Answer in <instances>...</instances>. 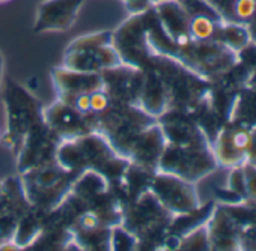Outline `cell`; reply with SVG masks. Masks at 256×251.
<instances>
[{"mask_svg": "<svg viewBox=\"0 0 256 251\" xmlns=\"http://www.w3.org/2000/svg\"><path fill=\"white\" fill-rule=\"evenodd\" d=\"M178 250H210L206 223L182 235L178 242Z\"/></svg>", "mask_w": 256, "mask_h": 251, "instance_id": "obj_19", "label": "cell"}, {"mask_svg": "<svg viewBox=\"0 0 256 251\" xmlns=\"http://www.w3.org/2000/svg\"><path fill=\"white\" fill-rule=\"evenodd\" d=\"M8 2H11V0H0V5H2V3H8Z\"/></svg>", "mask_w": 256, "mask_h": 251, "instance_id": "obj_24", "label": "cell"}, {"mask_svg": "<svg viewBox=\"0 0 256 251\" xmlns=\"http://www.w3.org/2000/svg\"><path fill=\"white\" fill-rule=\"evenodd\" d=\"M250 149V123L236 116L223 125L212 140V151L218 167L234 169L248 163Z\"/></svg>", "mask_w": 256, "mask_h": 251, "instance_id": "obj_9", "label": "cell"}, {"mask_svg": "<svg viewBox=\"0 0 256 251\" xmlns=\"http://www.w3.org/2000/svg\"><path fill=\"white\" fill-rule=\"evenodd\" d=\"M110 104H112V101H110L107 92L104 90V87L90 93V114L92 116L96 117L98 114L106 111Z\"/></svg>", "mask_w": 256, "mask_h": 251, "instance_id": "obj_22", "label": "cell"}, {"mask_svg": "<svg viewBox=\"0 0 256 251\" xmlns=\"http://www.w3.org/2000/svg\"><path fill=\"white\" fill-rule=\"evenodd\" d=\"M104 90L112 102L139 105L145 71L128 65H119L116 68L101 72Z\"/></svg>", "mask_w": 256, "mask_h": 251, "instance_id": "obj_14", "label": "cell"}, {"mask_svg": "<svg viewBox=\"0 0 256 251\" xmlns=\"http://www.w3.org/2000/svg\"><path fill=\"white\" fill-rule=\"evenodd\" d=\"M150 191L175 217L190 214L202 206L194 184L170 173L156 172Z\"/></svg>", "mask_w": 256, "mask_h": 251, "instance_id": "obj_10", "label": "cell"}, {"mask_svg": "<svg viewBox=\"0 0 256 251\" xmlns=\"http://www.w3.org/2000/svg\"><path fill=\"white\" fill-rule=\"evenodd\" d=\"M241 167L246 200H256V166L246 163Z\"/></svg>", "mask_w": 256, "mask_h": 251, "instance_id": "obj_21", "label": "cell"}, {"mask_svg": "<svg viewBox=\"0 0 256 251\" xmlns=\"http://www.w3.org/2000/svg\"><path fill=\"white\" fill-rule=\"evenodd\" d=\"M217 167L212 143L206 133L202 131L187 140L166 142L157 172L170 173L196 184Z\"/></svg>", "mask_w": 256, "mask_h": 251, "instance_id": "obj_2", "label": "cell"}, {"mask_svg": "<svg viewBox=\"0 0 256 251\" xmlns=\"http://www.w3.org/2000/svg\"><path fill=\"white\" fill-rule=\"evenodd\" d=\"M42 114L47 127L60 140H71L96 131L94 116H86L60 99H56L52 105L44 108Z\"/></svg>", "mask_w": 256, "mask_h": 251, "instance_id": "obj_12", "label": "cell"}, {"mask_svg": "<svg viewBox=\"0 0 256 251\" xmlns=\"http://www.w3.org/2000/svg\"><path fill=\"white\" fill-rule=\"evenodd\" d=\"M144 87L139 99V107L150 116L158 119L169 110V99L164 81L160 72L150 63L145 69Z\"/></svg>", "mask_w": 256, "mask_h": 251, "instance_id": "obj_18", "label": "cell"}, {"mask_svg": "<svg viewBox=\"0 0 256 251\" xmlns=\"http://www.w3.org/2000/svg\"><path fill=\"white\" fill-rule=\"evenodd\" d=\"M154 122L157 119L145 113L139 105L112 102L106 111L95 117V128L120 157L128 158L140 133Z\"/></svg>", "mask_w": 256, "mask_h": 251, "instance_id": "obj_3", "label": "cell"}, {"mask_svg": "<svg viewBox=\"0 0 256 251\" xmlns=\"http://www.w3.org/2000/svg\"><path fill=\"white\" fill-rule=\"evenodd\" d=\"M164 146H166V139H164L160 123L157 120L140 133V136L138 137V140L134 142L130 151L128 160L142 169H146L156 173L158 170V164H160Z\"/></svg>", "mask_w": 256, "mask_h": 251, "instance_id": "obj_16", "label": "cell"}, {"mask_svg": "<svg viewBox=\"0 0 256 251\" xmlns=\"http://www.w3.org/2000/svg\"><path fill=\"white\" fill-rule=\"evenodd\" d=\"M140 247L139 239L122 224L112 227L110 250H138Z\"/></svg>", "mask_w": 256, "mask_h": 251, "instance_id": "obj_20", "label": "cell"}, {"mask_svg": "<svg viewBox=\"0 0 256 251\" xmlns=\"http://www.w3.org/2000/svg\"><path fill=\"white\" fill-rule=\"evenodd\" d=\"M4 71H5V60L4 56L0 54V89H2V81H4Z\"/></svg>", "mask_w": 256, "mask_h": 251, "instance_id": "obj_23", "label": "cell"}, {"mask_svg": "<svg viewBox=\"0 0 256 251\" xmlns=\"http://www.w3.org/2000/svg\"><path fill=\"white\" fill-rule=\"evenodd\" d=\"M60 142L62 140L47 127L44 120L35 125L17 151L18 173L23 175L56 161V152Z\"/></svg>", "mask_w": 256, "mask_h": 251, "instance_id": "obj_11", "label": "cell"}, {"mask_svg": "<svg viewBox=\"0 0 256 251\" xmlns=\"http://www.w3.org/2000/svg\"><path fill=\"white\" fill-rule=\"evenodd\" d=\"M4 102L6 111V130L2 143L6 149L17 154L28 133L44 120V108L29 89L12 80L6 81Z\"/></svg>", "mask_w": 256, "mask_h": 251, "instance_id": "obj_6", "label": "cell"}, {"mask_svg": "<svg viewBox=\"0 0 256 251\" xmlns=\"http://www.w3.org/2000/svg\"><path fill=\"white\" fill-rule=\"evenodd\" d=\"M113 33V45L124 65L145 69L154 59V51L148 41L145 12L130 14Z\"/></svg>", "mask_w": 256, "mask_h": 251, "instance_id": "obj_8", "label": "cell"}, {"mask_svg": "<svg viewBox=\"0 0 256 251\" xmlns=\"http://www.w3.org/2000/svg\"><path fill=\"white\" fill-rule=\"evenodd\" d=\"M56 161L68 172L80 175L86 170L101 173L112 185H114L130 166V160L120 157L107 139L98 131H92L82 137L62 140Z\"/></svg>", "mask_w": 256, "mask_h": 251, "instance_id": "obj_1", "label": "cell"}, {"mask_svg": "<svg viewBox=\"0 0 256 251\" xmlns=\"http://www.w3.org/2000/svg\"><path fill=\"white\" fill-rule=\"evenodd\" d=\"M210 250H241L238 226L223 203H214V209L206 221Z\"/></svg>", "mask_w": 256, "mask_h": 251, "instance_id": "obj_17", "label": "cell"}, {"mask_svg": "<svg viewBox=\"0 0 256 251\" xmlns=\"http://www.w3.org/2000/svg\"><path fill=\"white\" fill-rule=\"evenodd\" d=\"M122 65L110 30L94 32L71 41L64 53L62 66L78 72L101 74Z\"/></svg>", "mask_w": 256, "mask_h": 251, "instance_id": "obj_7", "label": "cell"}, {"mask_svg": "<svg viewBox=\"0 0 256 251\" xmlns=\"http://www.w3.org/2000/svg\"><path fill=\"white\" fill-rule=\"evenodd\" d=\"M52 81L58 99L66 104H72L80 95L92 93L104 87L101 74L78 72L64 66H58L52 71Z\"/></svg>", "mask_w": 256, "mask_h": 251, "instance_id": "obj_15", "label": "cell"}, {"mask_svg": "<svg viewBox=\"0 0 256 251\" xmlns=\"http://www.w3.org/2000/svg\"><path fill=\"white\" fill-rule=\"evenodd\" d=\"M77 176L53 161L20 175V179L29 205L44 212H53L70 196Z\"/></svg>", "mask_w": 256, "mask_h": 251, "instance_id": "obj_5", "label": "cell"}, {"mask_svg": "<svg viewBox=\"0 0 256 251\" xmlns=\"http://www.w3.org/2000/svg\"><path fill=\"white\" fill-rule=\"evenodd\" d=\"M174 218L175 215L170 214L150 190H146L125 205L120 224L136 235L140 245L156 244V248H163Z\"/></svg>", "mask_w": 256, "mask_h": 251, "instance_id": "obj_4", "label": "cell"}, {"mask_svg": "<svg viewBox=\"0 0 256 251\" xmlns=\"http://www.w3.org/2000/svg\"><path fill=\"white\" fill-rule=\"evenodd\" d=\"M86 0H44L38 6L34 32L36 35L68 32L76 24Z\"/></svg>", "mask_w": 256, "mask_h": 251, "instance_id": "obj_13", "label": "cell"}]
</instances>
